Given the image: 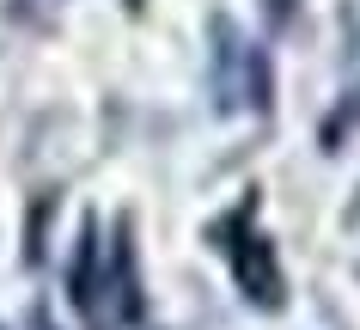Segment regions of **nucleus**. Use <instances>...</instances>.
<instances>
[{
	"mask_svg": "<svg viewBox=\"0 0 360 330\" xmlns=\"http://www.w3.org/2000/svg\"><path fill=\"white\" fill-rule=\"evenodd\" d=\"M318 135H323V147H330V153H336V147H342L348 135H360V86H354L348 98H342L330 117H323V129H318Z\"/></svg>",
	"mask_w": 360,
	"mask_h": 330,
	"instance_id": "20e7f679",
	"label": "nucleus"
},
{
	"mask_svg": "<svg viewBox=\"0 0 360 330\" xmlns=\"http://www.w3.org/2000/svg\"><path fill=\"white\" fill-rule=\"evenodd\" d=\"M208 92H214L220 117H263L269 104H275L269 49L238 19H226V13L208 19Z\"/></svg>",
	"mask_w": 360,
	"mask_h": 330,
	"instance_id": "f03ea898",
	"label": "nucleus"
},
{
	"mask_svg": "<svg viewBox=\"0 0 360 330\" xmlns=\"http://www.w3.org/2000/svg\"><path fill=\"white\" fill-rule=\"evenodd\" d=\"M68 293L86 330H147V288H141L129 214H116L110 227L86 220L74 269H68Z\"/></svg>",
	"mask_w": 360,
	"mask_h": 330,
	"instance_id": "f257e3e1",
	"label": "nucleus"
},
{
	"mask_svg": "<svg viewBox=\"0 0 360 330\" xmlns=\"http://www.w3.org/2000/svg\"><path fill=\"white\" fill-rule=\"evenodd\" d=\"M122 6H129V13H141V6H147V0H122Z\"/></svg>",
	"mask_w": 360,
	"mask_h": 330,
	"instance_id": "6e6552de",
	"label": "nucleus"
},
{
	"mask_svg": "<svg viewBox=\"0 0 360 330\" xmlns=\"http://www.w3.org/2000/svg\"><path fill=\"white\" fill-rule=\"evenodd\" d=\"M208 245L226 257L245 306H257V312H281L287 306V275H281V257H275V239L257 227V202H238L232 214H220L208 227Z\"/></svg>",
	"mask_w": 360,
	"mask_h": 330,
	"instance_id": "7ed1b4c3",
	"label": "nucleus"
},
{
	"mask_svg": "<svg viewBox=\"0 0 360 330\" xmlns=\"http://www.w3.org/2000/svg\"><path fill=\"white\" fill-rule=\"evenodd\" d=\"M25 330H56V318H49L43 306H31V318H25Z\"/></svg>",
	"mask_w": 360,
	"mask_h": 330,
	"instance_id": "423d86ee",
	"label": "nucleus"
},
{
	"mask_svg": "<svg viewBox=\"0 0 360 330\" xmlns=\"http://www.w3.org/2000/svg\"><path fill=\"white\" fill-rule=\"evenodd\" d=\"M269 25H293V13H300V0H263Z\"/></svg>",
	"mask_w": 360,
	"mask_h": 330,
	"instance_id": "39448f33",
	"label": "nucleus"
},
{
	"mask_svg": "<svg viewBox=\"0 0 360 330\" xmlns=\"http://www.w3.org/2000/svg\"><path fill=\"white\" fill-rule=\"evenodd\" d=\"M37 6H61V0H19V13H37Z\"/></svg>",
	"mask_w": 360,
	"mask_h": 330,
	"instance_id": "0eeeda50",
	"label": "nucleus"
}]
</instances>
